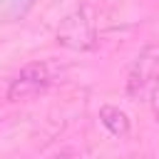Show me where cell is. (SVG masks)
<instances>
[{
	"instance_id": "obj_1",
	"label": "cell",
	"mask_w": 159,
	"mask_h": 159,
	"mask_svg": "<svg viewBox=\"0 0 159 159\" xmlns=\"http://www.w3.org/2000/svg\"><path fill=\"white\" fill-rule=\"evenodd\" d=\"M57 42L67 50H75V52H87V50H94L97 45V27H94V20H92V12L87 5L72 10L57 27Z\"/></svg>"
},
{
	"instance_id": "obj_2",
	"label": "cell",
	"mask_w": 159,
	"mask_h": 159,
	"mask_svg": "<svg viewBox=\"0 0 159 159\" xmlns=\"http://www.w3.org/2000/svg\"><path fill=\"white\" fill-rule=\"evenodd\" d=\"M50 84H52V72H50V65H47V62H32V65H25V67L10 80L7 99H10V102H25V99H32V97L42 94Z\"/></svg>"
},
{
	"instance_id": "obj_3",
	"label": "cell",
	"mask_w": 159,
	"mask_h": 159,
	"mask_svg": "<svg viewBox=\"0 0 159 159\" xmlns=\"http://www.w3.org/2000/svg\"><path fill=\"white\" fill-rule=\"evenodd\" d=\"M157 70H159V42L147 45L132 62V70L127 77V94L134 99L144 97V92L157 82Z\"/></svg>"
},
{
	"instance_id": "obj_4",
	"label": "cell",
	"mask_w": 159,
	"mask_h": 159,
	"mask_svg": "<svg viewBox=\"0 0 159 159\" xmlns=\"http://www.w3.org/2000/svg\"><path fill=\"white\" fill-rule=\"evenodd\" d=\"M99 122L117 139H124L129 134V129H132V122H129L127 112L119 109V107H114V104H102L99 107Z\"/></svg>"
},
{
	"instance_id": "obj_5",
	"label": "cell",
	"mask_w": 159,
	"mask_h": 159,
	"mask_svg": "<svg viewBox=\"0 0 159 159\" xmlns=\"http://www.w3.org/2000/svg\"><path fill=\"white\" fill-rule=\"evenodd\" d=\"M37 0H0V25H12L25 20Z\"/></svg>"
},
{
	"instance_id": "obj_6",
	"label": "cell",
	"mask_w": 159,
	"mask_h": 159,
	"mask_svg": "<svg viewBox=\"0 0 159 159\" xmlns=\"http://www.w3.org/2000/svg\"><path fill=\"white\" fill-rule=\"evenodd\" d=\"M149 102H152V112H154V119L159 122V80L152 84V99H149Z\"/></svg>"
},
{
	"instance_id": "obj_7",
	"label": "cell",
	"mask_w": 159,
	"mask_h": 159,
	"mask_svg": "<svg viewBox=\"0 0 159 159\" xmlns=\"http://www.w3.org/2000/svg\"><path fill=\"white\" fill-rule=\"evenodd\" d=\"M50 159H72V154H55V157H50Z\"/></svg>"
}]
</instances>
